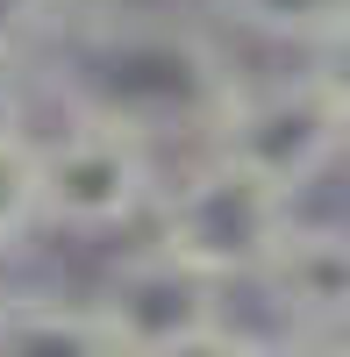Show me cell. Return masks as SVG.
<instances>
[{"label": "cell", "mask_w": 350, "mask_h": 357, "mask_svg": "<svg viewBox=\"0 0 350 357\" xmlns=\"http://www.w3.org/2000/svg\"><path fill=\"white\" fill-rule=\"evenodd\" d=\"M57 65L50 86L65 114H86V122H114L158 143H179L193 136L208 151L215 122L236 100V72L229 57L200 36L193 22H172V15H143V8H100V15H79L72 29L57 22Z\"/></svg>", "instance_id": "1"}, {"label": "cell", "mask_w": 350, "mask_h": 357, "mask_svg": "<svg viewBox=\"0 0 350 357\" xmlns=\"http://www.w3.org/2000/svg\"><path fill=\"white\" fill-rule=\"evenodd\" d=\"M294 222H300V200L250 178L243 165L200 151L179 178H165L151 207V243L215 286H257L272 272V257L286 250Z\"/></svg>", "instance_id": "2"}, {"label": "cell", "mask_w": 350, "mask_h": 357, "mask_svg": "<svg viewBox=\"0 0 350 357\" xmlns=\"http://www.w3.org/2000/svg\"><path fill=\"white\" fill-rule=\"evenodd\" d=\"M29 158H36V229L122 236L165 193L151 143L114 122H86V114H65V129L50 136H29Z\"/></svg>", "instance_id": "3"}, {"label": "cell", "mask_w": 350, "mask_h": 357, "mask_svg": "<svg viewBox=\"0 0 350 357\" xmlns=\"http://www.w3.org/2000/svg\"><path fill=\"white\" fill-rule=\"evenodd\" d=\"M208 151L243 165L265 186H279L286 200H307L350 158V129H343L336 100L314 86V72H294V79H272V86H236V100L215 122Z\"/></svg>", "instance_id": "4"}, {"label": "cell", "mask_w": 350, "mask_h": 357, "mask_svg": "<svg viewBox=\"0 0 350 357\" xmlns=\"http://www.w3.org/2000/svg\"><path fill=\"white\" fill-rule=\"evenodd\" d=\"M93 307L107 314V329L129 343V357H158L165 343H179L193 329L222 321V286L200 279L193 264H179L158 243H136L129 257H114V272L100 279Z\"/></svg>", "instance_id": "5"}, {"label": "cell", "mask_w": 350, "mask_h": 357, "mask_svg": "<svg viewBox=\"0 0 350 357\" xmlns=\"http://www.w3.org/2000/svg\"><path fill=\"white\" fill-rule=\"evenodd\" d=\"M0 357H129L93 301H36L8 293L0 307Z\"/></svg>", "instance_id": "6"}, {"label": "cell", "mask_w": 350, "mask_h": 357, "mask_svg": "<svg viewBox=\"0 0 350 357\" xmlns=\"http://www.w3.org/2000/svg\"><path fill=\"white\" fill-rule=\"evenodd\" d=\"M222 15L250 29L265 43H286V50H329L336 36H350V0H222Z\"/></svg>", "instance_id": "7"}, {"label": "cell", "mask_w": 350, "mask_h": 357, "mask_svg": "<svg viewBox=\"0 0 350 357\" xmlns=\"http://www.w3.org/2000/svg\"><path fill=\"white\" fill-rule=\"evenodd\" d=\"M57 0H0V57L29 65V50H43L57 36Z\"/></svg>", "instance_id": "8"}, {"label": "cell", "mask_w": 350, "mask_h": 357, "mask_svg": "<svg viewBox=\"0 0 350 357\" xmlns=\"http://www.w3.org/2000/svg\"><path fill=\"white\" fill-rule=\"evenodd\" d=\"M158 357H265V336H257V329H236V321L222 314V321H208V329L165 343Z\"/></svg>", "instance_id": "9"}, {"label": "cell", "mask_w": 350, "mask_h": 357, "mask_svg": "<svg viewBox=\"0 0 350 357\" xmlns=\"http://www.w3.org/2000/svg\"><path fill=\"white\" fill-rule=\"evenodd\" d=\"M0 143H29V65L0 57Z\"/></svg>", "instance_id": "10"}, {"label": "cell", "mask_w": 350, "mask_h": 357, "mask_svg": "<svg viewBox=\"0 0 350 357\" xmlns=\"http://www.w3.org/2000/svg\"><path fill=\"white\" fill-rule=\"evenodd\" d=\"M314 86H322V93L336 100V114H343V129H350V36H336L329 50H314Z\"/></svg>", "instance_id": "11"}, {"label": "cell", "mask_w": 350, "mask_h": 357, "mask_svg": "<svg viewBox=\"0 0 350 357\" xmlns=\"http://www.w3.org/2000/svg\"><path fill=\"white\" fill-rule=\"evenodd\" d=\"M265 357H343L336 336H300V329H286V336H265Z\"/></svg>", "instance_id": "12"}, {"label": "cell", "mask_w": 350, "mask_h": 357, "mask_svg": "<svg viewBox=\"0 0 350 357\" xmlns=\"http://www.w3.org/2000/svg\"><path fill=\"white\" fill-rule=\"evenodd\" d=\"M57 8H86V0H57Z\"/></svg>", "instance_id": "13"}, {"label": "cell", "mask_w": 350, "mask_h": 357, "mask_svg": "<svg viewBox=\"0 0 350 357\" xmlns=\"http://www.w3.org/2000/svg\"><path fill=\"white\" fill-rule=\"evenodd\" d=\"M343 357H350V343H343Z\"/></svg>", "instance_id": "14"}]
</instances>
